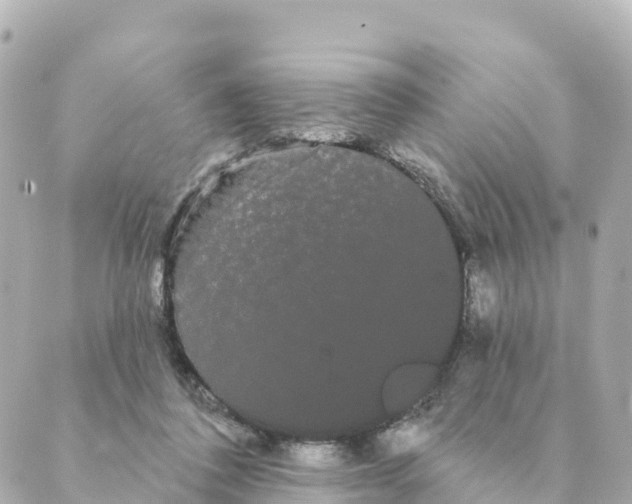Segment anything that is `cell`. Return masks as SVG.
Returning a JSON list of instances; mask_svg holds the SVG:
<instances>
[{
	"label": "cell",
	"mask_w": 632,
	"mask_h": 504,
	"mask_svg": "<svg viewBox=\"0 0 632 504\" xmlns=\"http://www.w3.org/2000/svg\"><path fill=\"white\" fill-rule=\"evenodd\" d=\"M288 455L293 463L307 469H332L344 462L342 447L331 442L292 443L288 447Z\"/></svg>",
	"instance_id": "obj_1"
},
{
	"label": "cell",
	"mask_w": 632,
	"mask_h": 504,
	"mask_svg": "<svg viewBox=\"0 0 632 504\" xmlns=\"http://www.w3.org/2000/svg\"><path fill=\"white\" fill-rule=\"evenodd\" d=\"M467 310L476 320L490 318L496 308L497 295L489 276L482 270L473 268L467 276Z\"/></svg>",
	"instance_id": "obj_2"
},
{
	"label": "cell",
	"mask_w": 632,
	"mask_h": 504,
	"mask_svg": "<svg viewBox=\"0 0 632 504\" xmlns=\"http://www.w3.org/2000/svg\"><path fill=\"white\" fill-rule=\"evenodd\" d=\"M426 436L424 425L412 419L400 422L385 438L395 452H405L420 444Z\"/></svg>",
	"instance_id": "obj_3"
}]
</instances>
